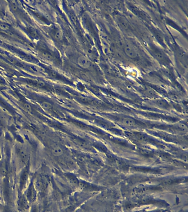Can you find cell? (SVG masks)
<instances>
[{
	"label": "cell",
	"instance_id": "obj_3",
	"mask_svg": "<svg viewBox=\"0 0 188 212\" xmlns=\"http://www.w3.org/2000/svg\"><path fill=\"white\" fill-rule=\"evenodd\" d=\"M33 181L38 192H45V191L47 190V188L49 186L48 180L44 176H39L35 177V180Z\"/></svg>",
	"mask_w": 188,
	"mask_h": 212
},
{
	"label": "cell",
	"instance_id": "obj_6",
	"mask_svg": "<svg viewBox=\"0 0 188 212\" xmlns=\"http://www.w3.org/2000/svg\"><path fill=\"white\" fill-rule=\"evenodd\" d=\"M124 51L125 53L130 58H136L138 56V52L132 44L126 42L124 45Z\"/></svg>",
	"mask_w": 188,
	"mask_h": 212
},
{
	"label": "cell",
	"instance_id": "obj_8",
	"mask_svg": "<svg viewBox=\"0 0 188 212\" xmlns=\"http://www.w3.org/2000/svg\"><path fill=\"white\" fill-rule=\"evenodd\" d=\"M50 149L53 154L56 156H61L64 153L63 149L57 144H52L50 145Z\"/></svg>",
	"mask_w": 188,
	"mask_h": 212
},
{
	"label": "cell",
	"instance_id": "obj_5",
	"mask_svg": "<svg viewBox=\"0 0 188 212\" xmlns=\"http://www.w3.org/2000/svg\"><path fill=\"white\" fill-rule=\"evenodd\" d=\"M30 203L24 194L19 196L17 201V208L18 212H28L30 208Z\"/></svg>",
	"mask_w": 188,
	"mask_h": 212
},
{
	"label": "cell",
	"instance_id": "obj_2",
	"mask_svg": "<svg viewBox=\"0 0 188 212\" xmlns=\"http://www.w3.org/2000/svg\"><path fill=\"white\" fill-rule=\"evenodd\" d=\"M30 176V165L29 163L23 168L22 172L20 176V183H19V189L20 192L22 193L25 188H27V183Z\"/></svg>",
	"mask_w": 188,
	"mask_h": 212
},
{
	"label": "cell",
	"instance_id": "obj_11",
	"mask_svg": "<svg viewBox=\"0 0 188 212\" xmlns=\"http://www.w3.org/2000/svg\"><path fill=\"white\" fill-rule=\"evenodd\" d=\"M40 107L44 110H50L53 107V105H51V103L44 101L40 103Z\"/></svg>",
	"mask_w": 188,
	"mask_h": 212
},
{
	"label": "cell",
	"instance_id": "obj_16",
	"mask_svg": "<svg viewBox=\"0 0 188 212\" xmlns=\"http://www.w3.org/2000/svg\"><path fill=\"white\" fill-rule=\"evenodd\" d=\"M23 107L24 108L25 110H26L28 112L32 113V108L31 106L28 103H24L23 104Z\"/></svg>",
	"mask_w": 188,
	"mask_h": 212
},
{
	"label": "cell",
	"instance_id": "obj_12",
	"mask_svg": "<svg viewBox=\"0 0 188 212\" xmlns=\"http://www.w3.org/2000/svg\"><path fill=\"white\" fill-rule=\"evenodd\" d=\"M123 123L126 125L129 126V127H132L133 125H135V123L134 120L130 118H125L123 120Z\"/></svg>",
	"mask_w": 188,
	"mask_h": 212
},
{
	"label": "cell",
	"instance_id": "obj_13",
	"mask_svg": "<svg viewBox=\"0 0 188 212\" xmlns=\"http://www.w3.org/2000/svg\"><path fill=\"white\" fill-rule=\"evenodd\" d=\"M10 7L13 11H17L18 9V6L17 5V2L15 1H10Z\"/></svg>",
	"mask_w": 188,
	"mask_h": 212
},
{
	"label": "cell",
	"instance_id": "obj_9",
	"mask_svg": "<svg viewBox=\"0 0 188 212\" xmlns=\"http://www.w3.org/2000/svg\"><path fill=\"white\" fill-rule=\"evenodd\" d=\"M39 54L43 58L45 59L48 61H52L54 58L53 55L48 51H44V50L40 51L39 52Z\"/></svg>",
	"mask_w": 188,
	"mask_h": 212
},
{
	"label": "cell",
	"instance_id": "obj_10",
	"mask_svg": "<svg viewBox=\"0 0 188 212\" xmlns=\"http://www.w3.org/2000/svg\"><path fill=\"white\" fill-rule=\"evenodd\" d=\"M54 38L56 39L57 41H61L63 37V34L62 32L60 29H57L56 31L54 33Z\"/></svg>",
	"mask_w": 188,
	"mask_h": 212
},
{
	"label": "cell",
	"instance_id": "obj_4",
	"mask_svg": "<svg viewBox=\"0 0 188 212\" xmlns=\"http://www.w3.org/2000/svg\"><path fill=\"white\" fill-rule=\"evenodd\" d=\"M37 193L38 192L34 186L33 181H32L30 183V185L28 186L27 189L25 191L24 195L25 197L27 198L29 202L32 203L34 202L37 199Z\"/></svg>",
	"mask_w": 188,
	"mask_h": 212
},
{
	"label": "cell",
	"instance_id": "obj_7",
	"mask_svg": "<svg viewBox=\"0 0 188 212\" xmlns=\"http://www.w3.org/2000/svg\"><path fill=\"white\" fill-rule=\"evenodd\" d=\"M77 62L78 66L84 69H88L92 66V62L90 60L82 55L78 56Z\"/></svg>",
	"mask_w": 188,
	"mask_h": 212
},
{
	"label": "cell",
	"instance_id": "obj_14",
	"mask_svg": "<svg viewBox=\"0 0 188 212\" xmlns=\"http://www.w3.org/2000/svg\"><path fill=\"white\" fill-rule=\"evenodd\" d=\"M119 23L120 26H122L124 29H127L129 28L128 23L124 18H121L120 20H119Z\"/></svg>",
	"mask_w": 188,
	"mask_h": 212
},
{
	"label": "cell",
	"instance_id": "obj_15",
	"mask_svg": "<svg viewBox=\"0 0 188 212\" xmlns=\"http://www.w3.org/2000/svg\"><path fill=\"white\" fill-rule=\"evenodd\" d=\"M10 29V26L6 23L0 22V29L2 31H8Z\"/></svg>",
	"mask_w": 188,
	"mask_h": 212
},
{
	"label": "cell",
	"instance_id": "obj_1",
	"mask_svg": "<svg viewBox=\"0 0 188 212\" xmlns=\"http://www.w3.org/2000/svg\"><path fill=\"white\" fill-rule=\"evenodd\" d=\"M16 151L17 158L21 163L24 164L25 166L29 163L30 153L26 146L23 145H18L16 146Z\"/></svg>",
	"mask_w": 188,
	"mask_h": 212
},
{
	"label": "cell",
	"instance_id": "obj_17",
	"mask_svg": "<svg viewBox=\"0 0 188 212\" xmlns=\"http://www.w3.org/2000/svg\"><path fill=\"white\" fill-rule=\"evenodd\" d=\"M49 75L52 78H55L56 77L57 75H56V73L54 71H50V73H49Z\"/></svg>",
	"mask_w": 188,
	"mask_h": 212
}]
</instances>
